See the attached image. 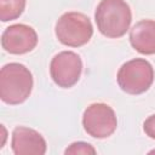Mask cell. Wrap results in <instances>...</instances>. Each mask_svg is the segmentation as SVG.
I'll use <instances>...</instances> for the list:
<instances>
[{
	"instance_id": "6",
	"label": "cell",
	"mask_w": 155,
	"mask_h": 155,
	"mask_svg": "<svg viewBox=\"0 0 155 155\" xmlns=\"http://www.w3.org/2000/svg\"><path fill=\"white\" fill-rule=\"evenodd\" d=\"M82 73V61L73 51L57 53L50 63V74L53 82L62 88L73 87Z\"/></svg>"
},
{
	"instance_id": "5",
	"label": "cell",
	"mask_w": 155,
	"mask_h": 155,
	"mask_svg": "<svg viewBox=\"0 0 155 155\" xmlns=\"http://www.w3.org/2000/svg\"><path fill=\"white\" fill-rule=\"evenodd\" d=\"M82 126L88 136L103 139L115 132L117 119L110 105L105 103H92L84 111Z\"/></svg>"
},
{
	"instance_id": "2",
	"label": "cell",
	"mask_w": 155,
	"mask_h": 155,
	"mask_svg": "<svg viewBox=\"0 0 155 155\" xmlns=\"http://www.w3.org/2000/svg\"><path fill=\"white\" fill-rule=\"evenodd\" d=\"M33 85L30 70L21 63H7L0 70V98L6 104L17 105L27 101Z\"/></svg>"
},
{
	"instance_id": "11",
	"label": "cell",
	"mask_w": 155,
	"mask_h": 155,
	"mask_svg": "<svg viewBox=\"0 0 155 155\" xmlns=\"http://www.w3.org/2000/svg\"><path fill=\"white\" fill-rule=\"evenodd\" d=\"M67 155L68 154H84V155H88V154H96V149L90 144V143H86V142H75V143H71L64 151Z\"/></svg>"
},
{
	"instance_id": "7",
	"label": "cell",
	"mask_w": 155,
	"mask_h": 155,
	"mask_svg": "<svg viewBox=\"0 0 155 155\" xmlns=\"http://www.w3.org/2000/svg\"><path fill=\"white\" fill-rule=\"evenodd\" d=\"M38 34L30 25L17 23L7 27L1 35L2 48L11 54H24L38 45Z\"/></svg>"
},
{
	"instance_id": "4",
	"label": "cell",
	"mask_w": 155,
	"mask_h": 155,
	"mask_svg": "<svg viewBox=\"0 0 155 155\" xmlns=\"http://www.w3.org/2000/svg\"><path fill=\"white\" fill-rule=\"evenodd\" d=\"M120 88L128 94H142L154 82V68L144 58H133L124 63L116 75Z\"/></svg>"
},
{
	"instance_id": "8",
	"label": "cell",
	"mask_w": 155,
	"mask_h": 155,
	"mask_svg": "<svg viewBox=\"0 0 155 155\" xmlns=\"http://www.w3.org/2000/svg\"><path fill=\"white\" fill-rule=\"evenodd\" d=\"M11 149L15 155H44L47 144L38 131L27 126H17L12 131Z\"/></svg>"
},
{
	"instance_id": "3",
	"label": "cell",
	"mask_w": 155,
	"mask_h": 155,
	"mask_svg": "<svg viewBox=\"0 0 155 155\" xmlns=\"http://www.w3.org/2000/svg\"><path fill=\"white\" fill-rule=\"evenodd\" d=\"M54 31L61 44L69 47H80L91 40L93 27L86 15L70 11L58 18Z\"/></svg>"
},
{
	"instance_id": "10",
	"label": "cell",
	"mask_w": 155,
	"mask_h": 155,
	"mask_svg": "<svg viewBox=\"0 0 155 155\" xmlns=\"http://www.w3.org/2000/svg\"><path fill=\"white\" fill-rule=\"evenodd\" d=\"M27 0H0V19L8 22L17 19L25 8Z\"/></svg>"
},
{
	"instance_id": "9",
	"label": "cell",
	"mask_w": 155,
	"mask_h": 155,
	"mask_svg": "<svg viewBox=\"0 0 155 155\" xmlns=\"http://www.w3.org/2000/svg\"><path fill=\"white\" fill-rule=\"evenodd\" d=\"M131 46L139 53L155 54V21L142 19L130 30Z\"/></svg>"
},
{
	"instance_id": "12",
	"label": "cell",
	"mask_w": 155,
	"mask_h": 155,
	"mask_svg": "<svg viewBox=\"0 0 155 155\" xmlns=\"http://www.w3.org/2000/svg\"><path fill=\"white\" fill-rule=\"evenodd\" d=\"M143 130L148 137L155 139V114L148 116L143 124Z\"/></svg>"
},
{
	"instance_id": "1",
	"label": "cell",
	"mask_w": 155,
	"mask_h": 155,
	"mask_svg": "<svg viewBox=\"0 0 155 155\" xmlns=\"http://www.w3.org/2000/svg\"><path fill=\"white\" fill-rule=\"evenodd\" d=\"M99 33L110 39L124 36L130 29L132 12L125 0H101L94 12Z\"/></svg>"
}]
</instances>
